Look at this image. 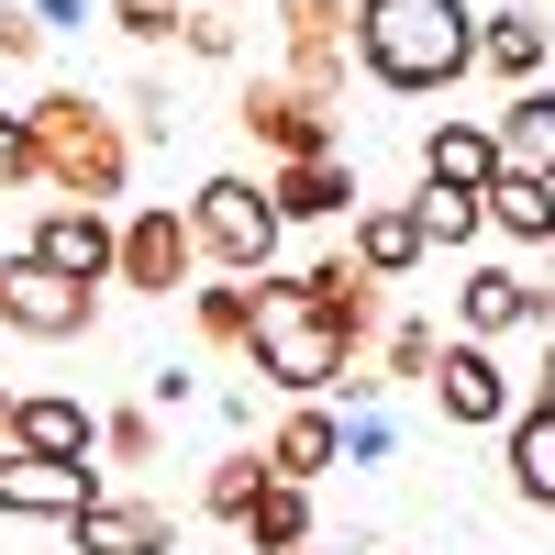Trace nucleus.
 Returning a JSON list of instances; mask_svg holds the SVG:
<instances>
[{"mask_svg":"<svg viewBox=\"0 0 555 555\" xmlns=\"http://www.w3.org/2000/svg\"><path fill=\"white\" fill-rule=\"evenodd\" d=\"M533 289H544V300H555V234H544V245H533Z\"/></svg>","mask_w":555,"mask_h":555,"instance_id":"obj_37","label":"nucleus"},{"mask_svg":"<svg viewBox=\"0 0 555 555\" xmlns=\"http://www.w3.org/2000/svg\"><path fill=\"white\" fill-rule=\"evenodd\" d=\"M423 400L444 411L455 434H500L522 411V378L500 366V345H467V334H444V356H434V378H423Z\"/></svg>","mask_w":555,"mask_h":555,"instance_id":"obj_6","label":"nucleus"},{"mask_svg":"<svg viewBox=\"0 0 555 555\" xmlns=\"http://www.w3.org/2000/svg\"><path fill=\"white\" fill-rule=\"evenodd\" d=\"M234 533H245V555H300V544H322V533H311V489L267 478V500H256V512H245Z\"/></svg>","mask_w":555,"mask_h":555,"instance_id":"obj_24","label":"nucleus"},{"mask_svg":"<svg viewBox=\"0 0 555 555\" xmlns=\"http://www.w3.org/2000/svg\"><path fill=\"white\" fill-rule=\"evenodd\" d=\"M356 67L400 101H434L478 67V12L467 0H356Z\"/></svg>","mask_w":555,"mask_h":555,"instance_id":"obj_1","label":"nucleus"},{"mask_svg":"<svg viewBox=\"0 0 555 555\" xmlns=\"http://www.w3.org/2000/svg\"><path fill=\"white\" fill-rule=\"evenodd\" d=\"M278 201H267V178H245V167H211L201 190H190V245H201V267H222V278H267L278 267Z\"/></svg>","mask_w":555,"mask_h":555,"instance_id":"obj_3","label":"nucleus"},{"mask_svg":"<svg viewBox=\"0 0 555 555\" xmlns=\"http://www.w3.org/2000/svg\"><path fill=\"white\" fill-rule=\"evenodd\" d=\"M101 500V467H67V455H0V522H78Z\"/></svg>","mask_w":555,"mask_h":555,"instance_id":"obj_10","label":"nucleus"},{"mask_svg":"<svg viewBox=\"0 0 555 555\" xmlns=\"http://www.w3.org/2000/svg\"><path fill=\"white\" fill-rule=\"evenodd\" d=\"M190 278H201L190 211H178V201H133V211H122V256H112V289H133V300H178Z\"/></svg>","mask_w":555,"mask_h":555,"instance_id":"obj_5","label":"nucleus"},{"mask_svg":"<svg viewBox=\"0 0 555 555\" xmlns=\"http://www.w3.org/2000/svg\"><path fill=\"white\" fill-rule=\"evenodd\" d=\"M190 12H234V0H190Z\"/></svg>","mask_w":555,"mask_h":555,"instance_id":"obj_39","label":"nucleus"},{"mask_svg":"<svg viewBox=\"0 0 555 555\" xmlns=\"http://www.w3.org/2000/svg\"><path fill=\"white\" fill-rule=\"evenodd\" d=\"M101 12H112V34H133V44H145V56L190 34V0H101Z\"/></svg>","mask_w":555,"mask_h":555,"instance_id":"obj_28","label":"nucleus"},{"mask_svg":"<svg viewBox=\"0 0 555 555\" xmlns=\"http://www.w3.org/2000/svg\"><path fill=\"white\" fill-rule=\"evenodd\" d=\"M122 133H133V156L178 133V101H167V78H133V89H122Z\"/></svg>","mask_w":555,"mask_h":555,"instance_id":"obj_30","label":"nucleus"},{"mask_svg":"<svg viewBox=\"0 0 555 555\" xmlns=\"http://www.w3.org/2000/svg\"><path fill=\"white\" fill-rule=\"evenodd\" d=\"M267 201H278L289 234H322V222L356 211V167L345 156H289V167H267Z\"/></svg>","mask_w":555,"mask_h":555,"instance_id":"obj_14","label":"nucleus"},{"mask_svg":"<svg viewBox=\"0 0 555 555\" xmlns=\"http://www.w3.org/2000/svg\"><path fill=\"white\" fill-rule=\"evenodd\" d=\"M500 178V145H489V122H467V112H444V122H423V190H489Z\"/></svg>","mask_w":555,"mask_h":555,"instance_id":"obj_18","label":"nucleus"},{"mask_svg":"<svg viewBox=\"0 0 555 555\" xmlns=\"http://www.w3.org/2000/svg\"><path fill=\"white\" fill-rule=\"evenodd\" d=\"M190 334H201V356H245L256 345V278H211V289H190Z\"/></svg>","mask_w":555,"mask_h":555,"instance_id":"obj_21","label":"nucleus"},{"mask_svg":"<svg viewBox=\"0 0 555 555\" xmlns=\"http://www.w3.org/2000/svg\"><path fill=\"white\" fill-rule=\"evenodd\" d=\"M533 411H555V334H544V356H533Z\"/></svg>","mask_w":555,"mask_h":555,"instance_id":"obj_36","label":"nucleus"},{"mask_svg":"<svg viewBox=\"0 0 555 555\" xmlns=\"http://www.w3.org/2000/svg\"><path fill=\"white\" fill-rule=\"evenodd\" d=\"M289 278H300V300H311L322 322H345V334H356V356L378 345V322H389V289H378V278H366L356 256H311V267H289Z\"/></svg>","mask_w":555,"mask_h":555,"instance_id":"obj_13","label":"nucleus"},{"mask_svg":"<svg viewBox=\"0 0 555 555\" xmlns=\"http://www.w3.org/2000/svg\"><path fill=\"white\" fill-rule=\"evenodd\" d=\"M34 56H44V23L23 0H0V67H34Z\"/></svg>","mask_w":555,"mask_h":555,"instance_id":"obj_33","label":"nucleus"},{"mask_svg":"<svg viewBox=\"0 0 555 555\" xmlns=\"http://www.w3.org/2000/svg\"><path fill=\"white\" fill-rule=\"evenodd\" d=\"M434 356H444V334L423 311H400V322H378V345H366V378H378V389H423Z\"/></svg>","mask_w":555,"mask_h":555,"instance_id":"obj_22","label":"nucleus"},{"mask_svg":"<svg viewBox=\"0 0 555 555\" xmlns=\"http://www.w3.org/2000/svg\"><path fill=\"white\" fill-rule=\"evenodd\" d=\"M378 289H400L411 267H434V245H423V211L411 201H356V245H345Z\"/></svg>","mask_w":555,"mask_h":555,"instance_id":"obj_15","label":"nucleus"},{"mask_svg":"<svg viewBox=\"0 0 555 555\" xmlns=\"http://www.w3.org/2000/svg\"><path fill=\"white\" fill-rule=\"evenodd\" d=\"M0 190H44V167H34V122H23V112H0Z\"/></svg>","mask_w":555,"mask_h":555,"instance_id":"obj_31","label":"nucleus"},{"mask_svg":"<svg viewBox=\"0 0 555 555\" xmlns=\"http://www.w3.org/2000/svg\"><path fill=\"white\" fill-rule=\"evenodd\" d=\"M12 400H23V389H0V455H12Z\"/></svg>","mask_w":555,"mask_h":555,"instance_id":"obj_38","label":"nucleus"},{"mask_svg":"<svg viewBox=\"0 0 555 555\" xmlns=\"http://www.w3.org/2000/svg\"><path fill=\"white\" fill-rule=\"evenodd\" d=\"M544 56H555V23H544V12H522V0L478 12V67H489L500 89H533V78H544Z\"/></svg>","mask_w":555,"mask_h":555,"instance_id":"obj_17","label":"nucleus"},{"mask_svg":"<svg viewBox=\"0 0 555 555\" xmlns=\"http://www.w3.org/2000/svg\"><path fill=\"white\" fill-rule=\"evenodd\" d=\"M256 500H267V444H222L211 478H201V512H211V522H245Z\"/></svg>","mask_w":555,"mask_h":555,"instance_id":"obj_25","label":"nucleus"},{"mask_svg":"<svg viewBox=\"0 0 555 555\" xmlns=\"http://www.w3.org/2000/svg\"><path fill=\"white\" fill-rule=\"evenodd\" d=\"M489 145H500V167H512V178H555V89H544V78L512 89V101L489 112Z\"/></svg>","mask_w":555,"mask_h":555,"instance_id":"obj_19","label":"nucleus"},{"mask_svg":"<svg viewBox=\"0 0 555 555\" xmlns=\"http://www.w3.org/2000/svg\"><path fill=\"white\" fill-rule=\"evenodd\" d=\"M411 211H423V245H434V256H467V245L489 234V211H478L467 190H411Z\"/></svg>","mask_w":555,"mask_h":555,"instance_id":"obj_26","label":"nucleus"},{"mask_svg":"<svg viewBox=\"0 0 555 555\" xmlns=\"http://www.w3.org/2000/svg\"><path fill=\"white\" fill-rule=\"evenodd\" d=\"M190 400H201L190 366H156V378H145V411H190Z\"/></svg>","mask_w":555,"mask_h":555,"instance_id":"obj_34","label":"nucleus"},{"mask_svg":"<svg viewBox=\"0 0 555 555\" xmlns=\"http://www.w3.org/2000/svg\"><path fill=\"white\" fill-rule=\"evenodd\" d=\"M500 467H512V500L522 512H555V411H512V423H500Z\"/></svg>","mask_w":555,"mask_h":555,"instance_id":"obj_20","label":"nucleus"},{"mask_svg":"<svg viewBox=\"0 0 555 555\" xmlns=\"http://www.w3.org/2000/svg\"><path fill=\"white\" fill-rule=\"evenodd\" d=\"M300 555H345V544H300Z\"/></svg>","mask_w":555,"mask_h":555,"instance_id":"obj_40","label":"nucleus"},{"mask_svg":"<svg viewBox=\"0 0 555 555\" xmlns=\"http://www.w3.org/2000/svg\"><path fill=\"white\" fill-rule=\"evenodd\" d=\"M478 211H489V234L544 245V234H555V178H512V167H500L489 190H478Z\"/></svg>","mask_w":555,"mask_h":555,"instance_id":"obj_23","label":"nucleus"},{"mask_svg":"<svg viewBox=\"0 0 555 555\" xmlns=\"http://www.w3.org/2000/svg\"><path fill=\"white\" fill-rule=\"evenodd\" d=\"M0 256H12V245H0Z\"/></svg>","mask_w":555,"mask_h":555,"instance_id":"obj_41","label":"nucleus"},{"mask_svg":"<svg viewBox=\"0 0 555 555\" xmlns=\"http://www.w3.org/2000/svg\"><path fill=\"white\" fill-rule=\"evenodd\" d=\"M234 122H245V145H267V167H289V156H345V122L311 101V89L289 78H245L234 89Z\"/></svg>","mask_w":555,"mask_h":555,"instance_id":"obj_7","label":"nucleus"},{"mask_svg":"<svg viewBox=\"0 0 555 555\" xmlns=\"http://www.w3.org/2000/svg\"><path fill=\"white\" fill-rule=\"evenodd\" d=\"M89 322H101V289H78V278H56L44 256H0V334H23V345H78Z\"/></svg>","mask_w":555,"mask_h":555,"instance_id":"obj_4","label":"nucleus"},{"mask_svg":"<svg viewBox=\"0 0 555 555\" xmlns=\"http://www.w3.org/2000/svg\"><path fill=\"white\" fill-rule=\"evenodd\" d=\"M101 455H112V467H156V455H167V411H145V400L101 411Z\"/></svg>","mask_w":555,"mask_h":555,"instance_id":"obj_27","label":"nucleus"},{"mask_svg":"<svg viewBox=\"0 0 555 555\" xmlns=\"http://www.w3.org/2000/svg\"><path fill=\"white\" fill-rule=\"evenodd\" d=\"M23 12H34L44 34H78V23H89V0H23Z\"/></svg>","mask_w":555,"mask_h":555,"instance_id":"obj_35","label":"nucleus"},{"mask_svg":"<svg viewBox=\"0 0 555 555\" xmlns=\"http://www.w3.org/2000/svg\"><path fill=\"white\" fill-rule=\"evenodd\" d=\"M12 444H23V455H67V467H89V455H101V411L67 400V389H23V400H12Z\"/></svg>","mask_w":555,"mask_h":555,"instance_id":"obj_16","label":"nucleus"},{"mask_svg":"<svg viewBox=\"0 0 555 555\" xmlns=\"http://www.w3.org/2000/svg\"><path fill=\"white\" fill-rule=\"evenodd\" d=\"M455 334H467V345H500V334H555V300L533 289V267L478 256L467 278H455Z\"/></svg>","mask_w":555,"mask_h":555,"instance_id":"obj_8","label":"nucleus"},{"mask_svg":"<svg viewBox=\"0 0 555 555\" xmlns=\"http://www.w3.org/2000/svg\"><path fill=\"white\" fill-rule=\"evenodd\" d=\"M23 122H34V167L56 201H101V211L133 201V133L101 89H34Z\"/></svg>","mask_w":555,"mask_h":555,"instance_id":"obj_2","label":"nucleus"},{"mask_svg":"<svg viewBox=\"0 0 555 555\" xmlns=\"http://www.w3.org/2000/svg\"><path fill=\"white\" fill-rule=\"evenodd\" d=\"M67 544H78V555H178V522H167V500L101 489V500L67 522Z\"/></svg>","mask_w":555,"mask_h":555,"instance_id":"obj_11","label":"nucleus"},{"mask_svg":"<svg viewBox=\"0 0 555 555\" xmlns=\"http://www.w3.org/2000/svg\"><path fill=\"white\" fill-rule=\"evenodd\" d=\"M23 256H44L56 278H78V289H112L122 211H101V201H44V211H34V234H23Z\"/></svg>","mask_w":555,"mask_h":555,"instance_id":"obj_9","label":"nucleus"},{"mask_svg":"<svg viewBox=\"0 0 555 555\" xmlns=\"http://www.w3.org/2000/svg\"><path fill=\"white\" fill-rule=\"evenodd\" d=\"M334 467H345V411H334V400H289V411H278V434H267V478L311 489V478H334Z\"/></svg>","mask_w":555,"mask_h":555,"instance_id":"obj_12","label":"nucleus"},{"mask_svg":"<svg viewBox=\"0 0 555 555\" xmlns=\"http://www.w3.org/2000/svg\"><path fill=\"white\" fill-rule=\"evenodd\" d=\"M178 44H190L201 67H234V56H245V34H234V12H190V34H178Z\"/></svg>","mask_w":555,"mask_h":555,"instance_id":"obj_32","label":"nucleus"},{"mask_svg":"<svg viewBox=\"0 0 555 555\" xmlns=\"http://www.w3.org/2000/svg\"><path fill=\"white\" fill-rule=\"evenodd\" d=\"M334 411H345V467H389V455H400V423L378 400H334Z\"/></svg>","mask_w":555,"mask_h":555,"instance_id":"obj_29","label":"nucleus"}]
</instances>
